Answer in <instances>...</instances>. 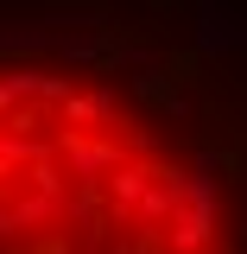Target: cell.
I'll return each mask as SVG.
<instances>
[{
  "label": "cell",
  "mask_w": 247,
  "mask_h": 254,
  "mask_svg": "<svg viewBox=\"0 0 247 254\" xmlns=\"http://www.w3.org/2000/svg\"><path fill=\"white\" fill-rule=\"evenodd\" d=\"M0 254H247L222 83L121 13H0Z\"/></svg>",
  "instance_id": "obj_1"
}]
</instances>
